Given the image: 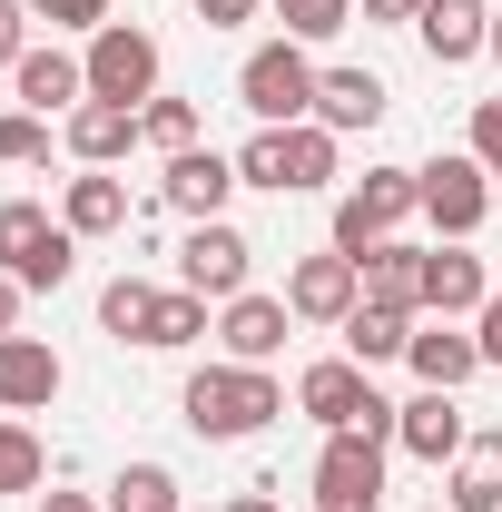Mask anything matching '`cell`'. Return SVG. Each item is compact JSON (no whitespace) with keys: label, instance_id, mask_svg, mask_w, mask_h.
Returning <instances> with one entry per match:
<instances>
[{"label":"cell","instance_id":"6da1fadb","mask_svg":"<svg viewBox=\"0 0 502 512\" xmlns=\"http://www.w3.org/2000/svg\"><path fill=\"white\" fill-rule=\"evenodd\" d=\"M178 414H188L197 444H247V434H266L286 414V384L266 375V365H197L188 394H178Z\"/></svg>","mask_w":502,"mask_h":512},{"label":"cell","instance_id":"7a4b0ae2","mask_svg":"<svg viewBox=\"0 0 502 512\" xmlns=\"http://www.w3.org/2000/svg\"><path fill=\"white\" fill-rule=\"evenodd\" d=\"M296 414L325 424V434H375V444H384L404 404H384V394H375V365H355V355H315L306 375H296Z\"/></svg>","mask_w":502,"mask_h":512},{"label":"cell","instance_id":"3957f363","mask_svg":"<svg viewBox=\"0 0 502 512\" xmlns=\"http://www.w3.org/2000/svg\"><path fill=\"white\" fill-rule=\"evenodd\" d=\"M237 178L266 188V197H315V188H335V128H315V119L256 128L247 148H237Z\"/></svg>","mask_w":502,"mask_h":512},{"label":"cell","instance_id":"277c9868","mask_svg":"<svg viewBox=\"0 0 502 512\" xmlns=\"http://www.w3.org/2000/svg\"><path fill=\"white\" fill-rule=\"evenodd\" d=\"M315 79L325 69L306 60V40H256L237 60V109L256 128H296V119H315Z\"/></svg>","mask_w":502,"mask_h":512},{"label":"cell","instance_id":"5b68a950","mask_svg":"<svg viewBox=\"0 0 502 512\" xmlns=\"http://www.w3.org/2000/svg\"><path fill=\"white\" fill-rule=\"evenodd\" d=\"M0 266H10L30 296H50V286L79 276V237H69L40 197H10V207H0Z\"/></svg>","mask_w":502,"mask_h":512},{"label":"cell","instance_id":"8992f818","mask_svg":"<svg viewBox=\"0 0 502 512\" xmlns=\"http://www.w3.org/2000/svg\"><path fill=\"white\" fill-rule=\"evenodd\" d=\"M89 99H119V109H148L158 99V69H168V50H158V30H138V20H109V30H89Z\"/></svg>","mask_w":502,"mask_h":512},{"label":"cell","instance_id":"52a82bcc","mask_svg":"<svg viewBox=\"0 0 502 512\" xmlns=\"http://www.w3.org/2000/svg\"><path fill=\"white\" fill-rule=\"evenodd\" d=\"M404 217H424V188H414V168H365L355 188L335 197V247L365 256V247H384Z\"/></svg>","mask_w":502,"mask_h":512},{"label":"cell","instance_id":"ba28073f","mask_svg":"<svg viewBox=\"0 0 502 512\" xmlns=\"http://www.w3.org/2000/svg\"><path fill=\"white\" fill-rule=\"evenodd\" d=\"M414 188H424V217H434L443 237H483V217H493V178H483V158L473 148H443V158H424L414 168Z\"/></svg>","mask_w":502,"mask_h":512},{"label":"cell","instance_id":"9c48e42d","mask_svg":"<svg viewBox=\"0 0 502 512\" xmlns=\"http://www.w3.org/2000/svg\"><path fill=\"white\" fill-rule=\"evenodd\" d=\"M247 276H256L247 227H227V217H197L188 247H178V286H188V296H207V306H227V296H247Z\"/></svg>","mask_w":502,"mask_h":512},{"label":"cell","instance_id":"30bf717a","mask_svg":"<svg viewBox=\"0 0 502 512\" xmlns=\"http://www.w3.org/2000/svg\"><path fill=\"white\" fill-rule=\"evenodd\" d=\"M384 503V444L375 434H325L315 453V512H375Z\"/></svg>","mask_w":502,"mask_h":512},{"label":"cell","instance_id":"8fae6325","mask_svg":"<svg viewBox=\"0 0 502 512\" xmlns=\"http://www.w3.org/2000/svg\"><path fill=\"white\" fill-rule=\"evenodd\" d=\"M286 306H296V325H345L355 306H365V276H355V256H345V247L296 256V276H286Z\"/></svg>","mask_w":502,"mask_h":512},{"label":"cell","instance_id":"7c38bea8","mask_svg":"<svg viewBox=\"0 0 502 512\" xmlns=\"http://www.w3.org/2000/svg\"><path fill=\"white\" fill-rule=\"evenodd\" d=\"M493 306V266L463 247V237H443V247H424V316H483Z\"/></svg>","mask_w":502,"mask_h":512},{"label":"cell","instance_id":"4fadbf2b","mask_svg":"<svg viewBox=\"0 0 502 512\" xmlns=\"http://www.w3.org/2000/svg\"><path fill=\"white\" fill-rule=\"evenodd\" d=\"M247 188V178H237V158H217V148H178V158H168V178H158V207H178V217H227V197Z\"/></svg>","mask_w":502,"mask_h":512},{"label":"cell","instance_id":"5bb4252c","mask_svg":"<svg viewBox=\"0 0 502 512\" xmlns=\"http://www.w3.org/2000/svg\"><path fill=\"white\" fill-rule=\"evenodd\" d=\"M286 325H296V306L247 286V296L217 306V345H227V365H276V355H286Z\"/></svg>","mask_w":502,"mask_h":512},{"label":"cell","instance_id":"9a60e30c","mask_svg":"<svg viewBox=\"0 0 502 512\" xmlns=\"http://www.w3.org/2000/svg\"><path fill=\"white\" fill-rule=\"evenodd\" d=\"M60 384H69V365L40 335H0V414H50Z\"/></svg>","mask_w":502,"mask_h":512},{"label":"cell","instance_id":"2e32d148","mask_svg":"<svg viewBox=\"0 0 502 512\" xmlns=\"http://www.w3.org/2000/svg\"><path fill=\"white\" fill-rule=\"evenodd\" d=\"M414 40H424V60H434V69L483 60V50H493V0H424Z\"/></svg>","mask_w":502,"mask_h":512},{"label":"cell","instance_id":"e0dca14e","mask_svg":"<svg viewBox=\"0 0 502 512\" xmlns=\"http://www.w3.org/2000/svg\"><path fill=\"white\" fill-rule=\"evenodd\" d=\"M394 444L414 453V463H434V473H443L453 453L473 444V424H463V404H453V394H434V384H424V394L394 414Z\"/></svg>","mask_w":502,"mask_h":512},{"label":"cell","instance_id":"ac0fdd59","mask_svg":"<svg viewBox=\"0 0 502 512\" xmlns=\"http://www.w3.org/2000/svg\"><path fill=\"white\" fill-rule=\"evenodd\" d=\"M60 138H69L79 168H119L128 148H148V138H138V109H119V99H79L60 119Z\"/></svg>","mask_w":502,"mask_h":512},{"label":"cell","instance_id":"d6986e66","mask_svg":"<svg viewBox=\"0 0 502 512\" xmlns=\"http://www.w3.org/2000/svg\"><path fill=\"white\" fill-rule=\"evenodd\" d=\"M10 89H20V109H40V119H69V109L89 99V60H69V50H20Z\"/></svg>","mask_w":502,"mask_h":512},{"label":"cell","instance_id":"ffe728a7","mask_svg":"<svg viewBox=\"0 0 502 512\" xmlns=\"http://www.w3.org/2000/svg\"><path fill=\"white\" fill-rule=\"evenodd\" d=\"M404 365L434 384V394H463V384L483 375V345L463 335L453 316H434V325H414V345H404Z\"/></svg>","mask_w":502,"mask_h":512},{"label":"cell","instance_id":"44dd1931","mask_svg":"<svg viewBox=\"0 0 502 512\" xmlns=\"http://www.w3.org/2000/svg\"><path fill=\"white\" fill-rule=\"evenodd\" d=\"M384 109H394V89H384L375 69H325V79H315V128H335V138L375 128Z\"/></svg>","mask_w":502,"mask_h":512},{"label":"cell","instance_id":"7402d4cb","mask_svg":"<svg viewBox=\"0 0 502 512\" xmlns=\"http://www.w3.org/2000/svg\"><path fill=\"white\" fill-rule=\"evenodd\" d=\"M355 276H365V306H394V316H424V247L384 237V247H365V256H355Z\"/></svg>","mask_w":502,"mask_h":512},{"label":"cell","instance_id":"603a6c76","mask_svg":"<svg viewBox=\"0 0 502 512\" xmlns=\"http://www.w3.org/2000/svg\"><path fill=\"white\" fill-rule=\"evenodd\" d=\"M60 227L69 237H119L128 227V188L109 178V168H79V178L60 188Z\"/></svg>","mask_w":502,"mask_h":512},{"label":"cell","instance_id":"cb8c5ba5","mask_svg":"<svg viewBox=\"0 0 502 512\" xmlns=\"http://www.w3.org/2000/svg\"><path fill=\"white\" fill-rule=\"evenodd\" d=\"M453 512H502V434H473L453 453V483H443Z\"/></svg>","mask_w":502,"mask_h":512},{"label":"cell","instance_id":"d4e9b609","mask_svg":"<svg viewBox=\"0 0 502 512\" xmlns=\"http://www.w3.org/2000/svg\"><path fill=\"white\" fill-rule=\"evenodd\" d=\"M158 296H168V286H148V276H109V286H99V335H119V345H148V325H158Z\"/></svg>","mask_w":502,"mask_h":512},{"label":"cell","instance_id":"484cf974","mask_svg":"<svg viewBox=\"0 0 502 512\" xmlns=\"http://www.w3.org/2000/svg\"><path fill=\"white\" fill-rule=\"evenodd\" d=\"M335 335H345V355H355V365H394V355L414 345V316H394V306H355Z\"/></svg>","mask_w":502,"mask_h":512},{"label":"cell","instance_id":"4316f807","mask_svg":"<svg viewBox=\"0 0 502 512\" xmlns=\"http://www.w3.org/2000/svg\"><path fill=\"white\" fill-rule=\"evenodd\" d=\"M40 483H50V444L20 414H0V493H40Z\"/></svg>","mask_w":502,"mask_h":512},{"label":"cell","instance_id":"83f0119b","mask_svg":"<svg viewBox=\"0 0 502 512\" xmlns=\"http://www.w3.org/2000/svg\"><path fill=\"white\" fill-rule=\"evenodd\" d=\"M197 335H207V296L168 286V296H158V325H148V355H188Z\"/></svg>","mask_w":502,"mask_h":512},{"label":"cell","instance_id":"f1b7e54d","mask_svg":"<svg viewBox=\"0 0 502 512\" xmlns=\"http://www.w3.org/2000/svg\"><path fill=\"white\" fill-rule=\"evenodd\" d=\"M109 512H178V473L168 463H128L109 483Z\"/></svg>","mask_w":502,"mask_h":512},{"label":"cell","instance_id":"f546056e","mask_svg":"<svg viewBox=\"0 0 502 512\" xmlns=\"http://www.w3.org/2000/svg\"><path fill=\"white\" fill-rule=\"evenodd\" d=\"M138 138H148V148H168V158L197 148V99H168V89H158V99L138 109Z\"/></svg>","mask_w":502,"mask_h":512},{"label":"cell","instance_id":"4dcf8cb0","mask_svg":"<svg viewBox=\"0 0 502 512\" xmlns=\"http://www.w3.org/2000/svg\"><path fill=\"white\" fill-rule=\"evenodd\" d=\"M0 168H50V119L40 109H0Z\"/></svg>","mask_w":502,"mask_h":512},{"label":"cell","instance_id":"1f68e13d","mask_svg":"<svg viewBox=\"0 0 502 512\" xmlns=\"http://www.w3.org/2000/svg\"><path fill=\"white\" fill-rule=\"evenodd\" d=\"M266 10L286 20V40H335L355 20V0H266Z\"/></svg>","mask_w":502,"mask_h":512},{"label":"cell","instance_id":"d6a6232c","mask_svg":"<svg viewBox=\"0 0 502 512\" xmlns=\"http://www.w3.org/2000/svg\"><path fill=\"white\" fill-rule=\"evenodd\" d=\"M30 20H50V30H109V0H30Z\"/></svg>","mask_w":502,"mask_h":512},{"label":"cell","instance_id":"836d02e7","mask_svg":"<svg viewBox=\"0 0 502 512\" xmlns=\"http://www.w3.org/2000/svg\"><path fill=\"white\" fill-rule=\"evenodd\" d=\"M473 158L483 178H502V99H473Z\"/></svg>","mask_w":502,"mask_h":512},{"label":"cell","instance_id":"e575fe53","mask_svg":"<svg viewBox=\"0 0 502 512\" xmlns=\"http://www.w3.org/2000/svg\"><path fill=\"white\" fill-rule=\"evenodd\" d=\"M30 50V0H0V69H20Z\"/></svg>","mask_w":502,"mask_h":512},{"label":"cell","instance_id":"d590c367","mask_svg":"<svg viewBox=\"0 0 502 512\" xmlns=\"http://www.w3.org/2000/svg\"><path fill=\"white\" fill-rule=\"evenodd\" d=\"M473 345H483V365H502V286H493V306L473 316Z\"/></svg>","mask_w":502,"mask_h":512},{"label":"cell","instance_id":"8d00e7d4","mask_svg":"<svg viewBox=\"0 0 502 512\" xmlns=\"http://www.w3.org/2000/svg\"><path fill=\"white\" fill-rule=\"evenodd\" d=\"M197 20H207V30H247L256 0H197Z\"/></svg>","mask_w":502,"mask_h":512},{"label":"cell","instance_id":"74e56055","mask_svg":"<svg viewBox=\"0 0 502 512\" xmlns=\"http://www.w3.org/2000/svg\"><path fill=\"white\" fill-rule=\"evenodd\" d=\"M365 20H384V30L404 20V30H414V20H424V0H365Z\"/></svg>","mask_w":502,"mask_h":512},{"label":"cell","instance_id":"f35d334b","mask_svg":"<svg viewBox=\"0 0 502 512\" xmlns=\"http://www.w3.org/2000/svg\"><path fill=\"white\" fill-rule=\"evenodd\" d=\"M20 296H30V286H20V276L0 266V335H20Z\"/></svg>","mask_w":502,"mask_h":512},{"label":"cell","instance_id":"ab89813d","mask_svg":"<svg viewBox=\"0 0 502 512\" xmlns=\"http://www.w3.org/2000/svg\"><path fill=\"white\" fill-rule=\"evenodd\" d=\"M227 512H286V503H276V483H256V493H237Z\"/></svg>","mask_w":502,"mask_h":512},{"label":"cell","instance_id":"60d3db41","mask_svg":"<svg viewBox=\"0 0 502 512\" xmlns=\"http://www.w3.org/2000/svg\"><path fill=\"white\" fill-rule=\"evenodd\" d=\"M40 512H109V503H89V493H50Z\"/></svg>","mask_w":502,"mask_h":512},{"label":"cell","instance_id":"b9f144b4","mask_svg":"<svg viewBox=\"0 0 502 512\" xmlns=\"http://www.w3.org/2000/svg\"><path fill=\"white\" fill-rule=\"evenodd\" d=\"M493 60H502V10H493Z\"/></svg>","mask_w":502,"mask_h":512},{"label":"cell","instance_id":"7bdbcfd3","mask_svg":"<svg viewBox=\"0 0 502 512\" xmlns=\"http://www.w3.org/2000/svg\"><path fill=\"white\" fill-rule=\"evenodd\" d=\"M424 512H453V503H424Z\"/></svg>","mask_w":502,"mask_h":512}]
</instances>
